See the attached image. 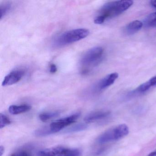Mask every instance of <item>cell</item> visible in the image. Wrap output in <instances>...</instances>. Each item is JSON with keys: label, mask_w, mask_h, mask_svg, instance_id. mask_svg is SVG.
I'll return each instance as SVG.
<instances>
[{"label": "cell", "mask_w": 156, "mask_h": 156, "mask_svg": "<svg viewBox=\"0 0 156 156\" xmlns=\"http://www.w3.org/2000/svg\"><path fill=\"white\" fill-rule=\"evenodd\" d=\"M150 4L151 7H153L155 9H156V0L151 1L150 2Z\"/></svg>", "instance_id": "20"}, {"label": "cell", "mask_w": 156, "mask_h": 156, "mask_svg": "<svg viewBox=\"0 0 156 156\" xmlns=\"http://www.w3.org/2000/svg\"><path fill=\"white\" fill-rule=\"evenodd\" d=\"M110 112L108 111H98L92 112L87 115L84 118L85 122L92 123L101 120L109 115Z\"/></svg>", "instance_id": "9"}, {"label": "cell", "mask_w": 156, "mask_h": 156, "mask_svg": "<svg viewBox=\"0 0 156 156\" xmlns=\"http://www.w3.org/2000/svg\"><path fill=\"white\" fill-rule=\"evenodd\" d=\"M57 71V67L54 64H52L50 66V72L52 73H55Z\"/></svg>", "instance_id": "19"}, {"label": "cell", "mask_w": 156, "mask_h": 156, "mask_svg": "<svg viewBox=\"0 0 156 156\" xmlns=\"http://www.w3.org/2000/svg\"><path fill=\"white\" fill-rule=\"evenodd\" d=\"M59 115H60V112L58 111L46 112V113H43L40 114L39 115V118L43 122H46L48 120H51L52 119L58 116Z\"/></svg>", "instance_id": "14"}, {"label": "cell", "mask_w": 156, "mask_h": 156, "mask_svg": "<svg viewBox=\"0 0 156 156\" xmlns=\"http://www.w3.org/2000/svg\"><path fill=\"white\" fill-rule=\"evenodd\" d=\"M89 31L86 29H77L67 31L56 37L53 44L55 47H61L71 44L86 38Z\"/></svg>", "instance_id": "2"}, {"label": "cell", "mask_w": 156, "mask_h": 156, "mask_svg": "<svg viewBox=\"0 0 156 156\" xmlns=\"http://www.w3.org/2000/svg\"><path fill=\"white\" fill-rule=\"evenodd\" d=\"M31 108V106L28 105H12L9 107V110L11 114L16 115L28 112L30 111Z\"/></svg>", "instance_id": "12"}, {"label": "cell", "mask_w": 156, "mask_h": 156, "mask_svg": "<svg viewBox=\"0 0 156 156\" xmlns=\"http://www.w3.org/2000/svg\"><path fill=\"white\" fill-rule=\"evenodd\" d=\"M133 4V2L130 0L118 1L105 3L100 9L99 14L95 19L94 22L97 24H102L108 19L120 15L129 9Z\"/></svg>", "instance_id": "1"}, {"label": "cell", "mask_w": 156, "mask_h": 156, "mask_svg": "<svg viewBox=\"0 0 156 156\" xmlns=\"http://www.w3.org/2000/svg\"><path fill=\"white\" fill-rule=\"evenodd\" d=\"M80 116V113H76L66 117L56 120L51 123L49 126H47L48 129L51 134L59 132L66 127L75 122Z\"/></svg>", "instance_id": "6"}, {"label": "cell", "mask_w": 156, "mask_h": 156, "mask_svg": "<svg viewBox=\"0 0 156 156\" xmlns=\"http://www.w3.org/2000/svg\"><path fill=\"white\" fill-rule=\"evenodd\" d=\"M104 53L101 47H94L86 52L80 60L83 73H88L89 68L98 65L102 61Z\"/></svg>", "instance_id": "3"}, {"label": "cell", "mask_w": 156, "mask_h": 156, "mask_svg": "<svg viewBox=\"0 0 156 156\" xmlns=\"http://www.w3.org/2000/svg\"><path fill=\"white\" fill-rule=\"evenodd\" d=\"M118 76L119 74L116 73L108 75L98 83L96 88L98 90H102L107 88L115 83Z\"/></svg>", "instance_id": "8"}, {"label": "cell", "mask_w": 156, "mask_h": 156, "mask_svg": "<svg viewBox=\"0 0 156 156\" xmlns=\"http://www.w3.org/2000/svg\"><path fill=\"white\" fill-rule=\"evenodd\" d=\"M4 152V148L3 146H1L0 147V155L2 156Z\"/></svg>", "instance_id": "21"}, {"label": "cell", "mask_w": 156, "mask_h": 156, "mask_svg": "<svg viewBox=\"0 0 156 156\" xmlns=\"http://www.w3.org/2000/svg\"><path fill=\"white\" fill-rule=\"evenodd\" d=\"M11 121L9 119L3 114L0 115V128L1 129L5 127L6 126L10 125Z\"/></svg>", "instance_id": "15"}, {"label": "cell", "mask_w": 156, "mask_h": 156, "mask_svg": "<svg viewBox=\"0 0 156 156\" xmlns=\"http://www.w3.org/2000/svg\"><path fill=\"white\" fill-rule=\"evenodd\" d=\"M10 156H33V155L30 151L23 149L13 152Z\"/></svg>", "instance_id": "16"}, {"label": "cell", "mask_w": 156, "mask_h": 156, "mask_svg": "<svg viewBox=\"0 0 156 156\" xmlns=\"http://www.w3.org/2000/svg\"><path fill=\"white\" fill-rule=\"evenodd\" d=\"M148 156H156V151H153L151 152Z\"/></svg>", "instance_id": "22"}, {"label": "cell", "mask_w": 156, "mask_h": 156, "mask_svg": "<svg viewBox=\"0 0 156 156\" xmlns=\"http://www.w3.org/2000/svg\"><path fill=\"white\" fill-rule=\"evenodd\" d=\"M129 128L125 124L119 125L101 134L97 139L99 144H104L121 139L128 135Z\"/></svg>", "instance_id": "4"}, {"label": "cell", "mask_w": 156, "mask_h": 156, "mask_svg": "<svg viewBox=\"0 0 156 156\" xmlns=\"http://www.w3.org/2000/svg\"><path fill=\"white\" fill-rule=\"evenodd\" d=\"M39 156H81V152L78 149L66 147H53L45 149L39 152Z\"/></svg>", "instance_id": "5"}, {"label": "cell", "mask_w": 156, "mask_h": 156, "mask_svg": "<svg viewBox=\"0 0 156 156\" xmlns=\"http://www.w3.org/2000/svg\"><path fill=\"white\" fill-rule=\"evenodd\" d=\"M143 26V23L140 21L135 20L129 23L124 29L125 33L127 35H132L137 32Z\"/></svg>", "instance_id": "10"}, {"label": "cell", "mask_w": 156, "mask_h": 156, "mask_svg": "<svg viewBox=\"0 0 156 156\" xmlns=\"http://www.w3.org/2000/svg\"><path fill=\"white\" fill-rule=\"evenodd\" d=\"M87 126L86 124H79L76 125L69 129L68 130V132H78L86 129Z\"/></svg>", "instance_id": "17"}, {"label": "cell", "mask_w": 156, "mask_h": 156, "mask_svg": "<svg viewBox=\"0 0 156 156\" xmlns=\"http://www.w3.org/2000/svg\"><path fill=\"white\" fill-rule=\"evenodd\" d=\"M156 87V76L151 77L146 83L140 85L135 90L136 93H143L148 90L151 87Z\"/></svg>", "instance_id": "11"}, {"label": "cell", "mask_w": 156, "mask_h": 156, "mask_svg": "<svg viewBox=\"0 0 156 156\" xmlns=\"http://www.w3.org/2000/svg\"><path fill=\"white\" fill-rule=\"evenodd\" d=\"M11 6L9 4H5L1 7V19H2L10 9Z\"/></svg>", "instance_id": "18"}, {"label": "cell", "mask_w": 156, "mask_h": 156, "mask_svg": "<svg viewBox=\"0 0 156 156\" xmlns=\"http://www.w3.org/2000/svg\"><path fill=\"white\" fill-rule=\"evenodd\" d=\"M25 74L23 70H15L8 74L3 79L2 83L3 86H8L17 83L21 80Z\"/></svg>", "instance_id": "7"}, {"label": "cell", "mask_w": 156, "mask_h": 156, "mask_svg": "<svg viewBox=\"0 0 156 156\" xmlns=\"http://www.w3.org/2000/svg\"><path fill=\"white\" fill-rule=\"evenodd\" d=\"M144 24L148 28L156 27V12L147 16L144 20Z\"/></svg>", "instance_id": "13"}]
</instances>
